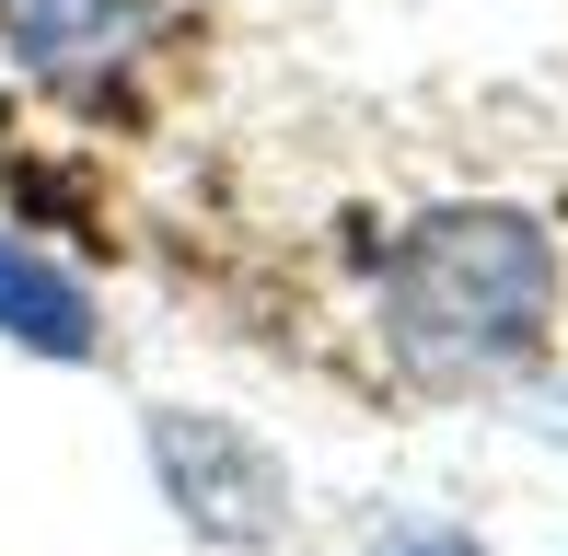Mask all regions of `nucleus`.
Masks as SVG:
<instances>
[{
	"mask_svg": "<svg viewBox=\"0 0 568 556\" xmlns=\"http://www.w3.org/2000/svg\"><path fill=\"white\" fill-rule=\"evenodd\" d=\"M0 35L36 82H93L151 35V0H0Z\"/></svg>",
	"mask_w": 568,
	"mask_h": 556,
	"instance_id": "obj_3",
	"label": "nucleus"
},
{
	"mask_svg": "<svg viewBox=\"0 0 568 556\" xmlns=\"http://www.w3.org/2000/svg\"><path fill=\"white\" fill-rule=\"evenodd\" d=\"M395 556H487V545H464V534H406Z\"/></svg>",
	"mask_w": 568,
	"mask_h": 556,
	"instance_id": "obj_5",
	"label": "nucleus"
},
{
	"mask_svg": "<svg viewBox=\"0 0 568 556\" xmlns=\"http://www.w3.org/2000/svg\"><path fill=\"white\" fill-rule=\"evenodd\" d=\"M151 464H163V498L197 522L210 545H267L291 522V475L255 429L232 418H197V406H163L151 418Z\"/></svg>",
	"mask_w": 568,
	"mask_h": 556,
	"instance_id": "obj_2",
	"label": "nucleus"
},
{
	"mask_svg": "<svg viewBox=\"0 0 568 556\" xmlns=\"http://www.w3.org/2000/svg\"><path fill=\"white\" fill-rule=\"evenodd\" d=\"M0 337L36 348V360H93V290L12 233H0Z\"/></svg>",
	"mask_w": 568,
	"mask_h": 556,
	"instance_id": "obj_4",
	"label": "nucleus"
},
{
	"mask_svg": "<svg viewBox=\"0 0 568 556\" xmlns=\"http://www.w3.org/2000/svg\"><path fill=\"white\" fill-rule=\"evenodd\" d=\"M546 325H557L546 220L499 209V197H453V209L406 220L395 267H383V337L418 383H487V371L534 360Z\"/></svg>",
	"mask_w": 568,
	"mask_h": 556,
	"instance_id": "obj_1",
	"label": "nucleus"
}]
</instances>
